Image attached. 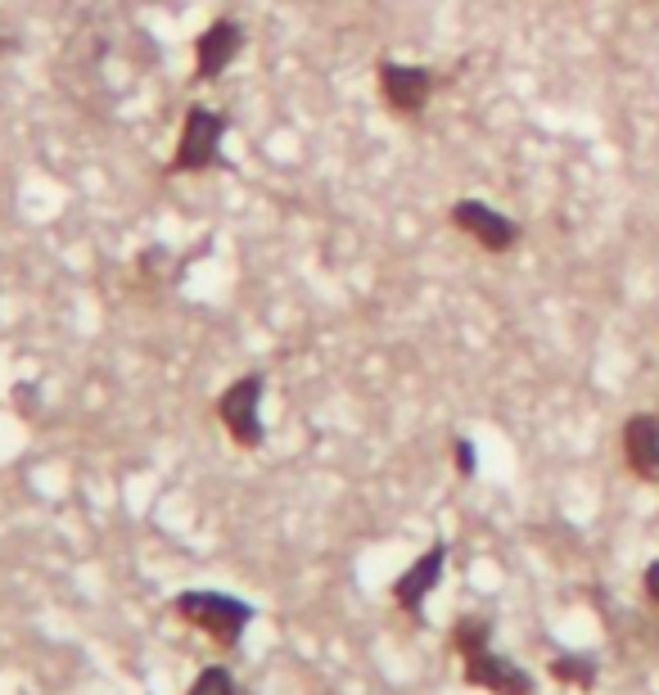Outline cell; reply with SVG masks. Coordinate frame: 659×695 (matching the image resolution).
<instances>
[{
  "instance_id": "1",
  "label": "cell",
  "mask_w": 659,
  "mask_h": 695,
  "mask_svg": "<svg viewBox=\"0 0 659 695\" xmlns=\"http://www.w3.org/2000/svg\"><path fill=\"white\" fill-rule=\"evenodd\" d=\"M181 624L199 628L208 641H217L222 650H235L244 641V628L253 624V605L231 596V592H208V588H190L172 601Z\"/></svg>"
},
{
  "instance_id": "2",
  "label": "cell",
  "mask_w": 659,
  "mask_h": 695,
  "mask_svg": "<svg viewBox=\"0 0 659 695\" xmlns=\"http://www.w3.org/2000/svg\"><path fill=\"white\" fill-rule=\"evenodd\" d=\"M227 131H231V118L222 114V108L190 104L186 123H181V136H176V150L167 159V172L172 176H195V172L227 167V154H222Z\"/></svg>"
},
{
  "instance_id": "3",
  "label": "cell",
  "mask_w": 659,
  "mask_h": 695,
  "mask_svg": "<svg viewBox=\"0 0 659 695\" xmlns=\"http://www.w3.org/2000/svg\"><path fill=\"white\" fill-rule=\"evenodd\" d=\"M263 393H267V380L253 371V375H240L222 389L217 397V420L231 433V443L244 448V452H258L267 443V425H263Z\"/></svg>"
},
{
  "instance_id": "4",
  "label": "cell",
  "mask_w": 659,
  "mask_h": 695,
  "mask_svg": "<svg viewBox=\"0 0 659 695\" xmlns=\"http://www.w3.org/2000/svg\"><path fill=\"white\" fill-rule=\"evenodd\" d=\"M244 50V23L240 19H212L195 36V82H217Z\"/></svg>"
},
{
  "instance_id": "5",
  "label": "cell",
  "mask_w": 659,
  "mask_h": 695,
  "mask_svg": "<svg viewBox=\"0 0 659 695\" xmlns=\"http://www.w3.org/2000/svg\"><path fill=\"white\" fill-rule=\"evenodd\" d=\"M465 686H479L488 695H533V677L516 664L506 660V655H497L493 646L465 655Z\"/></svg>"
},
{
  "instance_id": "6",
  "label": "cell",
  "mask_w": 659,
  "mask_h": 695,
  "mask_svg": "<svg viewBox=\"0 0 659 695\" xmlns=\"http://www.w3.org/2000/svg\"><path fill=\"white\" fill-rule=\"evenodd\" d=\"M443 569H448V542H433L429 552L393 582V605L412 618H425V601L433 596L438 582H443Z\"/></svg>"
},
{
  "instance_id": "7",
  "label": "cell",
  "mask_w": 659,
  "mask_h": 695,
  "mask_svg": "<svg viewBox=\"0 0 659 695\" xmlns=\"http://www.w3.org/2000/svg\"><path fill=\"white\" fill-rule=\"evenodd\" d=\"M380 95L389 100L393 114L416 118L420 108L429 104V95H433V72H425V68H416V63H393V59H384V63H380Z\"/></svg>"
},
{
  "instance_id": "8",
  "label": "cell",
  "mask_w": 659,
  "mask_h": 695,
  "mask_svg": "<svg viewBox=\"0 0 659 695\" xmlns=\"http://www.w3.org/2000/svg\"><path fill=\"white\" fill-rule=\"evenodd\" d=\"M452 222H456L470 240H479L488 253H506V248H516V240H520V227L510 222V217H501L497 208L479 204V199H461V204L452 208Z\"/></svg>"
},
{
  "instance_id": "9",
  "label": "cell",
  "mask_w": 659,
  "mask_h": 695,
  "mask_svg": "<svg viewBox=\"0 0 659 695\" xmlns=\"http://www.w3.org/2000/svg\"><path fill=\"white\" fill-rule=\"evenodd\" d=\"M624 456H628V470L637 479H646V484L659 479V416L637 412L624 425Z\"/></svg>"
},
{
  "instance_id": "10",
  "label": "cell",
  "mask_w": 659,
  "mask_h": 695,
  "mask_svg": "<svg viewBox=\"0 0 659 695\" xmlns=\"http://www.w3.org/2000/svg\"><path fill=\"white\" fill-rule=\"evenodd\" d=\"M546 669H552V677H556V682L578 686V691H592V686H597V677H601L592 655H556V660L546 664Z\"/></svg>"
},
{
  "instance_id": "11",
  "label": "cell",
  "mask_w": 659,
  "mask_h": 695,
  "mask_svg": "<svg viewBox=\"0 0 659 695\" xmlns=\"http://www.w3.org/2000/svg\"><path fill=\"white\" fill-rule=\"evenodd\" d=\"M452 646H456L461 660H465V655H474V650L493 646V624H488V618H479V614L456 618V624H452Z\"/></svg>"
},
{
  "instance_id": "12",
  "label": "cell",
  "mask_w": 659,
  "mask_h": 695,
  "mask_svg": "<svg viewBox=\"0 0 659 695\" xmlns=\"http://www.w3.org/2000/svg\"><path fill=\"white\" fill-rule=\"evenodd\" d=\"M186 695H244V691L227 664H208V669H199V677L190 682Z\"/></svg>"
},
{
  "instance_id": "13",
  "label": "cell",
  "mask_w": 659,
  "mask_h": 695,
  "mask_svg": "<svg viewBox=\"0 0 659 695\" xmlns=\"http://www.w3.org/2000/svg\"><path fill=\"white\" fill-rule=\"evenodd\" d=\"M456 470L465 474V479L474 474V443H470V438H456Z\"/></svg>"
},
{
  "instance_id": "14",
  "label": "cell",
  "mask_w": 659,
  "mask_h": 695,
  "mask_svg": "<svg viewBox=\"0 0 659 695\" xmlns=\"http://www.w3.org/2000/svg\"><path fill=\"white\" fill-rule=\"evenodd\" d=\"M641 588H646V596L659 605V560H650V565H646V574H641Z\"/></svg>"
},
{
  "instance_id": "15",
  "label": "cell",
  "mask_w": 659,
  "mask_h": 695,
  "mask_svg": "<svg viewBox=\"0 0 659 695\" xmlns=\"http://www.w3.org/2000/svg\"><path fill=\"white\" fill-rule=\"evenodd\" d=\"M5 50H14V42H10V36H0V55H5Z\"/></svg>"
}]
</instances>
